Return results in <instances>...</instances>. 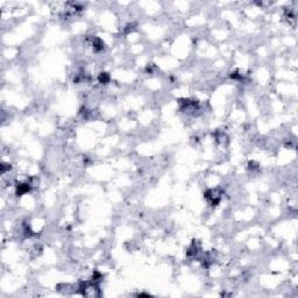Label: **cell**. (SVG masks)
<instances>
[{
  "mask_svg": "<svg viewBox=\"0 0 298 298\" xmlns=\"http://www.w3.org/2000/svg\"><path fill=\"white\" fill-rule=\"evenodd\" d=\"M32 186H30V184L27 182V183H20V184H17V196H22V195H25L27 193L29 189H30Z\"/></svg>",
  "mask_w": 298,
  "mask_h": 298,
  "instance_id": "1",
  "label": "cell"
},
{
  "mask_svg": "<svg viewBox=\"0 0 298 298\" xmlns=\"http://www.w3.org/2000/svg\"><path fill=\"white\" fill-rule=\"evenodd\" d=\"M109 81V77L107 74H99V82L100 83H107Z\"/></svg>",
  "mask_w": 298,
  "mask_h": 298,
  "instance_id": "2",
  "label": "cell"
}]
</instances>
